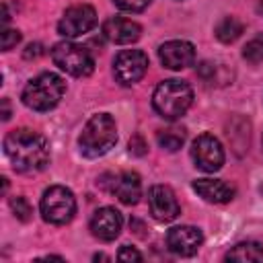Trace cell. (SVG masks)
<instances>
[{"instance_id":"6da1fadb","label":"cell","mask_w":263,"mask_h":263,"mask_svg":"<svg viewBox=\"0 0 263 263\" xmlns=\"http://www.w3.org/2000/svg\"><path fill=\"white\" fill-rule=\"evenodd\" d=\"M4 152L18 173L41 171L49 162V144L47 140L27 127L8 132L4 138Z\"/></svg>"},{"instance_id":"7a4b0ae2","label":"cell","mask_w":263,"mask_h":263,"mask_svg":"<svg viewBox=\"0 0 263 263\" xmlns=\"http://www.w3.org/2000/svg\"><path fill=\"white\" fill-rule=\"evenodd\" d=\"M193 103V90L185 80L168 78L162 80L152 95V107L154 111L164 119H179L185 115V111Z\"/></svg>"},{"instance_id":"3957f363","label":"cell","mask_w":263,"mask_h":263,"mask_svg":"<svg viewBox=\"0 0 263 263\" xmlns=\"http://www.w3.org/2000/svg\"><path fill=\"white\" fill-rule=\"evenodd\" d=\"M117 142V127L109 113H97L92 115L80 134V152L86 158H99L107 154Z\"/></svg>"},{"instance_id":"277c9868","label":"cell","mask_w":263,"mask_h":263,"mask_svg":"<svg viewBox=\"0 0 263 263\" xmlns=\"http://www.w3.org/2000/svg\"><path fill=\"white\" fill-rule=\"evenodd\" d=\"M64 92H66L64 78L53 72H43L27 82L21 99L33 111H49L62 101Z\"/></svg>"},{"instance_id":"5b68a950","label":"cell","mask_w":263,"mask_h":263,"mask_svg":"<svg viewBox=\"0 0 263 263\" xmlns=\"http://www.w3.org/2000/svg\"><path fill=\"white\" fill-rule=\"evenodd\" d=\"M51 60L60 70H64L66 74L76 76V78L88 76L95 70V60H92L90 51L74 41L55 43L51 49Z\"/></svg>"},{"instance_id":"8992f818","label":"cell","mask_w":263,"mask_h":263,"mask_svg":"<svg viewBox=\"0 0 263 263\" xmlns=\"http://www.w3.org/2000/svg\"><path fill=\"white\" fill-rule=\"evenodd\" d=\"M41 216L49 224H66L76 214V197L68 187L53 185L43 191L41 203H39Z\"/></svg>"},{"instance_id":"52a82bcc","label":"cell","mask_w":263,"mask_h":263,"mask_svg":"<svg viewBox=\"0 0 263 263\" xmlns=\"http://www.w3.org/2000/svg\"><path fill=\"white\" fill-rule=\"evenodd\" d=\"M148 70V55L140 49H123L113 62V74L119 84L132 86L144 78Z\"/></svg>"},{"instance_id":"ba28073f","label":"cell","mask_w":263,"mask_h":263,"mask_svg":"<svg viewBox=\"0 0 263 263\" xmlns=\"http://www.w3.org/2000/svg\"><path fill=\"white\" fill-rule=\"evenodd\" d=\"M191 158L197 168L205 173H216L224 164V148L218 138L212 134H201L195 138L193 148H191Z\"/></svg>"},{"instance_id":"9c48e42d","label":"cell","mask_w":263,"mask_h":263,"mask_svg":"<svg viewBox=\"0 0 263 263\" xmlns=\"http://www.w3.org/2000/svg\"><path fill=\"white\" fill-rule=\"evenodd\" d=\"M95 25H97V10L90 4H74L60 18L58 31L64 37H78L88 33Z\"/></svg>"},{"instance_id":"30bf717a","label":"cell","mask_w":263,"mask_h":263,"mask_svg":"<svg viewBox=\"0 0 263 263\" xmlns=\"http://www.w3.org/2000/svg\"><path fill=\"white\" fill-rule=\"evenodd\" d=\"M148 205H150V214L158 220V222H173L179 214V201L173 193L171 187L166 185H152L148 191Z\"/></svg>"},{"instance_id":"8fae6325","label":"cell","mask_w":263,"mask_h":263,"mask_svg":"<svg viewBox=\"0 0 263 263\" xmlns=\"http://www.w3.org/2000/svg\"><path fill=\"white\" fill-rule=\"evenodd\" d=\"M203 242V234L195 226H175L166 232V247L179 257H191Z\"/></svg>"},{"instance_id":"7c38bea8","label":"cell","mask_w":263,"mask_h":263,"mask_svg":"<svg viewBox=\"0 0 263 263\" xmlns=\"http://www.w3.org/2000/svg\"><path fill=\"white\" fill-rule=\"evenodd\" d=\"M158 58L168 70H183L195 62V47L189 41L173 39L158 47Z\"/></svg>"},{"instance_id":"4fadbf2b","label":"cell","mask_w":263,"mask_h":263,"mask_svg":"<svg viewBox=\"0 0 263 263\" xmlns=\"http://www.w3.org/2000/svg\"><path fill=\"white\" fill-rule=\"evenodd\" d=\"M123 218L115 208H99L90 218V232L99 240H115L121 232Z\"/></svg>"},{"instance_id":"5bb4252c","label":"cell","mask_w":263,"mask_h":263,"mask_svg":"<svg viewBox=\"0 0 263 263\" xmlns=\"http://www.w3.org/2000/svg\"><path fill=\"white\" fill-rule=\"evenodd\" d=\"M103 35L117 43V45H125V43H134L140 39L142 35V27L132 21V18H123V16H111L103 23Z\"/></svg>"},{"instance_id":"9a60e30c","label":"cell","mask_w":263,"mask_h":263,"mask_svg":"<svg viewBox=\"0 0 263 263\" xmlns=\"http://www.w3.org/2000/svg\"><path fill=\"white\" fill-rule=\"evenodd\" d=\"M121 203L125 205H134L138 203V199L142 197V183H140V177L132 171H123L115 177H111L109 181V187H107Z\"/></svg>"},{"instance_id":"2e32d148","label":"cell","mask_w":263,"mask_h":263,"mask_svg":"<svg viewBox=\"0 0 263 263\" xmlns=\"http://www.w3.org/2000/svg\"><path fill=\"white\" fill-rule=\"evenodd\" d=\"M193 189L210 203H228L234 197V187L220 179H197L193 183Z\"/></svg>"},{"instance_id":"e0dca14e","label":"cell","mask_w":263,"mask_h":263,"mask_svg":"<svg viewBox=\"0 0 263 263\" xmlns=\"http://www.w3.org/2000/svg\"><path fill=\"white\" fill-rule=\"evenodd\" d=\"M226 259L228 261H255V263H261L263 261V247L259 242H253V240L238 242L226 253Z\"/></svg>"},{"instance_id":"ac0fdd59","label":"cell","mask_w":263,"mask_h":263,"mask_svg":"<svg viewBox=\"0 0 263 263\" xmlns=\"http://www.w3.org/2000/svg\"><path fill=\"white\" fill-rule=\"evenodd\" d=\"M185 138H187V134L183 127H166V129H160L156 134L158 146L166 152H177L185 144Z\"/></svg>"},{"instance_id":"d6986e66","label":"cell","mask_w":263,"mask_h":263,"mask_svg":"<svg viewBox=\"0 0 263 263\" xmlns=\"http://www.w3.org/2000/svg\"><path fill=\"white\" fill-rule=\"evenodd\" d=\"M242 23L236 18V16H224L218 25H216V37L222 41V43H232L236 41L240 35H242Z\"/></svg>"},{"instance_id":"ffe728a7","label":"cell","mask_w":263,"mask_h":263,"mask_svg":"<svg viewBox=\"0 0 263 263\" xmlns=\"http://www.w3.org/2000/svg\"><path fill=\"white\" fill-rule=\"evenodd\" d=\"M242 55H245V60H249L251 64H259V62H263V33L257 35V37H253V39L245 45Z\"/></svg>"},{"instance_id":"44dd1931","label":"cell","mask_w":263,"mask_h":263,"mask_svg":"<svg viewBox=\"0 0 263 263\" xmlns=\"http://www.w3.org/2000/svg\"><path fill=\"white\" fill-rule=\"evenodd\" d=\"M10 208H12L14 216H16L21 222H29V220H31L33 208L29 205V201H27L25 197H12V199H10Z\"/></svg>"},{"instance_id":"7402d4cb","label":"cell","mask_w":263,"mask_h":263,"mask_svg":"<svg viewBox=\"0 0 263 263\" xmlns=\"http://www.w3.org/2000/svg\"><path fill=\"white\" fill-rule=\"evenodd\" d=\"M117 8L125 10V12H140L144 10L152 0H113Z\"/></svg>"},{"instance_id":"603a6c76","label":"cell","mask_w":263,"mask_h":263,"mask_svg":"<svg viewBox=\"0 0 263 263\" xmlns=\"http://www.w3.org/2000/svg\"><path fill=\"white\" fill-rule=\"evenodd\" d=\"M18 41H21V31H16V29H4L2 31V49L4 51L12 49Z\"/></svg>"},{"instance_id":"cb8c5ba5","label":"cell","mask_w":263,"mask_h":263,"mask_svg":"<svg viewBox=\"0 0 263 263\" xmlns=\"http://www.w3.org/2000/svg\"><path fill=\"white\" fill-rule=\"evenodd\" d=\"M117 259H119V261H142V255H140L134 247L123 245V247L119 249V253H117Z\"/></svg>"},{"instance_id":"d4e9b609","label":"cell","mask_w":263,"mask_h":263,"mask_svg":"<svg viewBox=\"0 0 263 263\" xmlns=\"http://www.w3.org/2000/svg\"><path fill=\"white\" fill-rule=\"evenodd\" d=\"M146 150H148V146H146V142H144L142 136H134V138L129 140V152H132V154H136V156H144Z\"/></svg>"},{"instance_id":"484cf974","label":"cell","mask_w":263,"mask_h":263,"mask_svg":"<svg viewBox=\"0 0 263 263\" xmlns=\"http://www.w3.org/2000/svg\"><path fill=\"white\" fill-rule=\"evenodd\" d=\"M41 53H43L41 43H31V45H27V49H25V58H27V60H31V58H39Z\"/></svg>"},{"instance_id":"4316f807","label":"cell","mask_w":263,"mask_h":263,"mask_svg":"<svg viewBox=\"0 0 263 263\" xmlns=\"http://www.w3.org/2000/svg\"><path fill=\"white\" fill-rule=\"evenodd\" d=\"M10 117V111H8V101L4 99L2 101V119H8Z\"/></svg>"},{"instance_id":"83f0119b","label":"cell","mask_w":263,"mask_h":263,"mask_svg":"<svg viewBox=\"0 0 263 263\" xmlns=\"http://www.w3.org/2000/svg\"><path fill=\"white\" fill-rule=\"evenodd\" d=\"M259 12H263V0L259 2Z\"/></svg>"}]
</instances>
